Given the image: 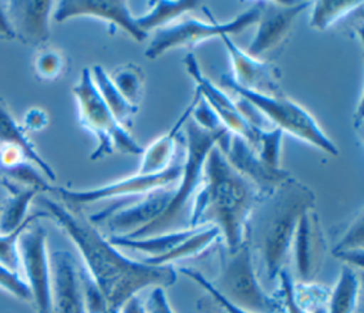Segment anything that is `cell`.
I'll return each mask as SVG.
<instances>
[{"instance_id":"cell-1","label":"cell","mask_w":364,"mask_h":313,"mask_svg":"<svg viewBox=\"0 0 364 313\" xmlns=\"http://www.w3.org/2000/svg\"><path fill=\"white\" fill-rule=\"evenodd\" d=\"M37 203L75 245L84 263L81 269L101 295L105 313H119L128 300L148 287L165 289L176 282L172 266H152L125 256L80 212L46 196H38Z\"/></svg>"},{"instance_id":"cell-2","label":"cell","mask_w":364,"mask_h":313,"mask_svg":"<svg viewBox=\"0 0 364 313\" xmlns=\"http://www.w3.org/2000/svg\"><path fill=\"white\" fill-rule=\"evenodd\" d=\"M262 198L260 191L215 145L205 161L203 181L193 199L188 228H218L225 248L233 252L246 242L249 219Z\"/></svg>"},{"instance_id":"cell-3","label":"cell","mask_w":364,"mask_h":313,"mask_svg":"<svg viewBox=\"0 0 364 313\" xmlns=\"http://www.w3.org/2000/svg\"><path fill=\"white\" fill-rule=\"evenodd\" d=\"M314 206L311 189L291 176L263 196L252 212L246 240L264 266L267 280L286 269L301 213Z\"/></svg>"},{"instance_id":"cell-4","label":"cell","mask_w":364,"mask_h":313,"mask_svg":"<svg viewBox=\"0 0 364 313\" xmlns=\"http://www.w3.org/2000/svg\"><path fill=\"white\" fill-rule=\"evenodd\" d=\"M183 129L186 149L183 155L182 175L172 191V198L166 209L154 222L139 230L127 235V238L135 239L188 228L191 208L203 181V166L206 156L209 151L218 145L220 138L229 131L226 128L220 131H208L200 128L191 118V115L185 121Z\"/></svg>"},{"instance_id":"cell-5","label":"cell","mask_w":364,"mask_h":313,"mask_svg":"<svg viewBox=\"0 0 364 313\" xmlns=\"http://www.w3.org/2000/svg\"><path fill=\"white\" fill-rule=\"evenodd\" d=\"M255 253L247 240L233 252L220 253V269L212 287L232 304L252 313H283L279 292L263 289L255 265Z\"/></svg>"},{"instance_id":"cell-6","label":"cell","mask_w":364,"mask_h":313,"mask_svg":"<svg viewBox=\"0 0 364 313\" xmlns=\"http://www.w3.org/2000/svg\"><path fill=\"white\" fill-rule=\"evenodd\" d=\"M220 83L225 88L249 101L270 127L289 132L303 142H307L327 154L338 155L336 144L326 135L314 117L291 98L284 94L269 95L240 88L228 74L220 77Z\"/></svg>"},{"instance_id":"cell-7","label":"cell","mask_w":364,"mask_h":313,"mask_svg":"<svg viewBox=\"0 0 364 313\" xmlns=\"http://www.w3.org/2000/svg\"><path fill=\"white\" fill-rule=\"evenodd\" d=\"M74 97L78 105L80 122L95 137L97 147L90 155V159L98 161L114 151L122 154L141 155L144 148L129 135L112 115L109 108L102 101L90 68L81 71L78 83L73 87Z\"/></svg>"},{"instance_id":"cell-8","label":"cell","mask_w":364,"mask_h":313,"mask_svg":"<svg viewBox=\"0 0 364 313\" xmlns=\"http://www.w3.org/2000/svg\"><path fill=\"white\" fill-rule=\"evenodd\" d=\"M183 168V156L178 155V158L162 172L156 174H134L131 176L114 181L111 184L91 188V189H82V191H74L68 188H53L51 192L57 193L63 205L67 206L73 212H78L80 206L95 203L105 199H114V198H141L145 196L154 191L175 186L182 175Z\"/></svg>"},{"instance_id":"cell-9","label":"cell","mask_w":364,"mask_h":313,"mask_svg":"<svg viewBox=\"0 0 364 313\" xmlns=\"http://www.w3.org/2000/svg\"><path fill=\"white\" fill-rule=\"evenodd\" d=\"M260 14V1H255L246 11L236 16L233 20L226 23L202 21L198 18H186L182 21L172 23L166 27L156 30L155 37L148 46L145 55L151 60L158 58L168 50L179 46H196L202 41L230 36L243 31L249 26L257 23Z\"/></svg>"},{"instance_id":"cell-10","label":"cell","mask_w":364,"mask_h":313,"mask_svg":"<svg viewBox=\"0 0 364 313\" xmlns=\"http://www.w3.org/2000/svg\"><path fill=\"white\" fill-rule=\"evenodd\" d=\"M17 252L37 313H53L47 232L37 221L30 223L18 236Z\"/></svg>"},{"instance_id":"cell-11","label":"cell","mask_w":364,"mask_h":313,"mask_svg":"<svg viewBox=\"0 0 364 313\" xmlns=\"http://www.w3.org/2000/svg\"><path fill=\"white\" fill-rule=\"evenodd\" d=\"M175 186L154 191L132 202L117 203L90 216L92 225L107 223L111 235L127 236L154 222L166 209Z\"/></svg>"},{"instance_id":"cell-12","label":"cell","mask_w":364,"mask_h":313,"mask_svg":"<svg viewBox=\"0 0 364 313\" xmlns=\"http://www.w3.org/2000/svg\"><path fill=\"white\" fill-rule=\"evenodd\" d=\"M311 3L313 1H260L256 34L245 51L260 58L264 53L279 47L291 30L294 20L300 13L311 7Z\"/></svg>"},{"instance_id":"cell-13","label":"cell","mask_w":364,"mask_h":313,"mask_svg":"<svg viewBox=\"0 0 364 313\" xmlns=\"http://www.w3.org/2000/svg\"><path fill=\"white\" fill-rule=\"evenodd\" d=\"M218 148L222 151L228 162L239 174L247 178L263 196L273 192L280 184L290 178L287 171H274L264 165L253 148L239 135L226 132L218 142Z\"/></svg>"},{"instance_id":"cell-14","label":"cell","mask_w":364,"mask_h":313,"mask_svg":"<svg viewBox=\"0 0 364 313\" xmlns=\"http://www.w3.org/2000/svg\"><path fill=\"white\" fill-rule=\"evenodd\" d=\"M185 68L196 84L195 90L213 110L222 125L230 134L242 137L249 145H252L257 128H253L246 121V118L243 117L237 107V102L233 101L225 91L218 88L208 77L203 75L199 63L196 61V57L192 53L185 55Z\"/></svg>"},{"instance_id":"cell-15","label":"cell","mask_w":364,"mask_h":313,"mask_svg":"<svg viewBox=\"0 0 364 313\" xmlns=\"http://www.w3.org/2000/svg\"><path fill=\"white\" fill-rule=\"evenodd\" d=\"M326 238L314 206L306 209L297 223L291 253L299 282H313L326 256Z\"/></svg>"},{"instance_id":"cell-16","label":"cell","mask_w":364,"mask_h":313,"mask_svg":"<svg viewBox=\"0 0 364 313\" xmlns=\"http://www.w3.org/2000/svg\"><path fill=\"white\" fill-rule=\"evenodd\" d=\"M75 17H94L127 31L135 41H144L148 34L142 33L135 17L131 14L127 1L119 0H61L53 13L57 23Z\"/></svg>"},{"instance_id":"cell-17","label":"cell","mask_w":364,"mask_h":313,"mask_svg":"<svg viewBox=\"0 0 364 313\" xmlns=\"http://www.w3.org/2000/svg\"><path fill=\"white\" fill-rule=\"evenodd\" d=\"M53 313H88L80 267L67 250L50 255Z\"/></svg>"},{"instance_id":"cell-18","label":"cell","mask_w":364,"mask_h":313,"mask_svg":"<svg viewBox=\"0 0 364 313\" xmlns=\"http://www.w3.org/2000/svg\"><path fill=\"white\" fill-rule=\"evenodd\" d=\"M220 40L230 57L233 70L230 78L237 87L269 95L279 94V70L273 64L247 54L230 36H222Z\"/></svg>"},{"instance_id":"cell-19","label":"cell","mask_w":364,"mask_h":313,"mask_svg":"<svg viewBox=\"0 0 364 313\" xmlns=\"http://www.w3.org/2000/svg\"><path fill=\"white\" fill-rule=\"evenodd\" d=\"M51 9L53 1H7V14L16 38L31 46L46 43L50 37Z\"/></svg>"},{"instance_id":"cell-20","label":"cell","mask_w":364,"mask_h":313,"mask_svg":"<svg viewBox=\"0 0 364 313\" xmlns=\"http://www.w3.org/2000/svg\"><path fill=\"white\" fill-rule=\"evenodd\" d=\"M193 104H195V98L188 105V108L183 111V114L176 120V122L172 125V128L168 132H165L164 135L158 137L154 142H151L142 151L141 166L138 169L139 174L162 172L168 166H171V164L178 158L176 147H175L176 138L181 135L182 129H183V124L192 112Z\"/></svg>"},{"instance_id":"cell-21","label":"cell","mask_w":364,"mask_h":313,"mask_svg":"<svg viewBox=\"0 0 364 313\" xmlns=\"http://www.w3.org/2000/svg\"><path fill=\"white\" fill-rule=\"evenodd\" d=\"M0 184L7 192L0 208V233H10L26 221L28 206L40 191L7 178H0Z\"/></svg>"},{"instance_id":"cell-22","label":"cell","mask_w":364,"mask_h":313,"mask_svg":"<svg viewBox=\"0 0 364 313\" xmlns=\"http://www.w3.org/2000/svg\"><path fill=\"white\" fill-rule=\"evenodd\" d=\"M192 230L193 228H186V229L164 232L159 235H151V236L135 238V239H131L127 236L109 235L108 240L118 249L138 250L148 255L146 259H156L173 250L182 240H185L191 235Z\"/></svg>"},{"instance_id":"cell-23","label":"cell","mask_w":364,"mask_h":313,"mask_svg":"<svg viewBox=\"0 0 364 313\" xmlns=\"http://www.w3.org/2000/svg\"><path fill=\"white\" fill-rule=\"evenodd\" d=\"M0 144L14 145L20 148L27 156V159L33 165H36L41 171V174H44L48 179L55 181V174L53 168L37 152L33 142L27 138L24 128L16 122V120L11 117V114L9 112L1 98H0Z\"/></svg>"},{"instance_id":"cell-24","label":"cell","mask_w":364,"mask_h":313,"mask_svg":"<svg viewBox=\"0 0 364 313\" xmlns=\"http://www.w3.org/2000/svg\"><path fill=\"white\" fill-rule=\"evenodd\" d=\"M220 239H222L220 230L215 226L193 228L191 235L185 240H182L173 250L156 259H144V262L152 266H166V265L171 266L172 263H176L179 260L196 258L208 252L210 246H213L215 242Z\"/></svg>"},{"instance_id":"cell-25","label":"cell","mask_w":364,"mask_h":313,"mask_svg":"<svg viewBox=\"0 0 364 313\" xmlns=\"http://www.w3.org/2000/svg\"><path fill=\"white\" fill-rule=\"evenodd\" d=\"M361 277L357 269L343 265L336 285L330 289L327 313H355L360 302Z\"/></svg>"},{"instance_id":"cell-26","label":"cell","mask_w":364,"mask_h":313,"mask_svg":"<svg viewBox=\"0 0 364 313\" xmlns=\"http://www.w3.org/2000/svg\"><path fill=\"white\" fill-rule=\"evenodd\" d=\"M364 213L360 211L357 216L344 228L340 238L336 240V245L331 249V253L338 258L344 265L354 269H363L364 259Z\"/></svg>"},{"instance_id":"cell-27","label":"cell","mask_w":364,"mask_h":313,"mask_svg":"<svg viewBox=\"0 0 364 313\" xmlns=\"http://www.w3.org/2000/svg\"><path fill=\"white\" fill-rule=\"evenodd\" d=\"M152 9L141 17H135L138 28L148 34L152 30H159L175 23L176 18L185 13L195 10L200 6V1L196 0H176V1H151Z\"/></svg>"},{"instance_id":"cell-28","label":"cell","mask_w":364,"mask_h":313,"mask_svg":"<svg viewBox=\"0 0 364 313\" xmlns=\"http://www.w3.org/2000/svg\"><path fill=\"white\" fill-rule=\"evenodd\" d=\"M91 77L92 81L102 98V101L105 102V105L109 108V111L112 112V115L115 117V120L124 127L127 128L131 121L132 117L136 114L138 107L131 105L121 94L119 91L115 88V85L112 84V80L109 77V74L101 67V65H94L91 70Z\"/></svg>"},{"instance_id":"cell-29","label":"cell","mask_w":364,"mask_h":313,"mask_svg":"<svg viewBox=\"0 0 364 313\" xmlns=\"http://www.w3.org/2000/svg\"><path fill=\"white\" fill-rule=\"evenodd\" d=\"M361 0H320L311 3L310 26L316 30H327L340 18L348 16L355 9H361Z\"/></svg>"},{"instance_id":"cell-30","label":"cell","mask_w":364,"mask_h":313,"mask_svg":"<svg viewBox=\"0 0 364 313\" xmlns=\"http://www.w3.org/2000/svg\"><path fill=\"white\" fill-rule=\"evenodd\" d=\"M181 273L185 275L188 279L193 280L196 285H199L208 295V300H205L202 297V300L199 302V309L202 312L206 310V313H252L247 310H243L235 304H232L230 302H228L223 296H220L210 285L209 279L206 276H203L200 272L192 269V267H182Z\"/></svg>"},{"instance_id":"cell-31","label":"cell","mask_w":364,"mask_h":313,"mask_svg":"<svg viewBox=\"0 0 364 313\" xmlns=\"http://www.w3.org/2000/svg\"><path fill=\"white\" fill-rule=\"evenodd\" d=\"M283 131L279 128H267V129H256L253 144L250 145L257 156L267 165L269 168L279 171L283 169L280 165L282 155V138Z\"/></svg>"},{"instance_id":"cell-32","label":"cell","mask_w":364,"mask_h":313,"mask_svg":"<svg viewBox=\"0 0 364 313\" xmlns=\"http://www.w3.org/2000/svg\"><path fill=\"white\" fill-rule=\"evenodd\" d=\"M109 77L119 94L131 105L138 107L144 88V73L141 67L135 64H125L109 74Z\"/></svg>"},{"instance_id":"cell-33","label":"cell","mask_w":364,"mask_h":313,"mask_svg":"<svg viewBox=\"0 0 364 313\" xmlns=\"http://www.w3.org/2000/svg\"><path fill=\"white\" fill-rule=\"evenodd\" d=\"M40 218H48L47 212L44 211H37L34 213H30L26 221L13 232L10 233H0V263L9 267L10 270L18 272L20 267V259H18V252H17V240L21 232L33 222L38 221Z\"/></svg>"},{"instance_id":"cell-34","label":"cell","mask_w":364,"mask_h":313,"mask_svg":"<svg viewBox=\"0 0 364 313\" xmlns=\"http://www.w3.org/2000/svg\"><path fill=\"white\" fill-rule=\"evenodd\" d=\"M36 73L43 80L58 77L64 68V58L55 50H41L34 61Z\"/></svg>"},{"instance_id":"cell-35","label":"cell","mask_w":364,"mask_h":313,"mask_svg":"<svg viewBox=\"0 0 364 313\" xmlns=\"http://www.w3.org/2000/svg\"><path fill=\"white\" fill-rule=\"evenodd\" d=\"M0 289L21 300H31L30 289L18 272L10 270L0 263Z\"/></svg>"},{"instance_id":"cell-36","label":"cell","mask_w":364,"mask_h":313,"mask_svg":"<svg viewBox=\"0 0 364 313\" xmlns=\"http://www.w3.org/2000/svg\"><path fill=\"white\" fill-rule=\"evenodd\" d=\"M279 295L283 303V313H304L301 307L296 303L293 296V277L287 272V269L279 273Z\"/></svg>"},{"instance_id":"cell-37","label":"cell","mask_w":364,"mask_h":313,"mask_svg":"<svg viewBox=\"0 0 364 313\" xmlns=\"http://www.w3.org/2000/svg\"><path fill=\"white\" fill-rule=\"evenodd\" d=\"M144 306L146 313H176L162 287H154Z\"/></svg>"},{"instance_id":"cell-38","label":"cell","mask_w":364,"mask_h":313,"mask_svg":"<svg viewBox=\"0 0 364 313\" xmlns=\"http://www.w3.org/2000/svg\"><path fill=\"white\" fill-rule=\"evenodd\" d=\"M47 124H48L47 114L40 108H31L26 112L21 127L24 128V131H38V129H43Z\"/></svg>"},{"instance_id":"cell-39","label":"cell","mask_w":364,"mask_h":313,"mask_svg":"<svg viewBox=\"0 0 364 313\" xmlns=\"http://www.w3.org/2000/svg\"><path fill=\"white\" fill-rule=\"evenodd\" d=\"M0 37L6 40H14L16 34L10 24L7 14V1H0Z\"/></svg>"},{"instance_id":"cell-40","label":"cell","mask_w":364,"mask_h":313,"mask_svg":"<svg viewBox=\"0 0 364 313\" xmlns=\"http://www.w3.org/2000/svg\"><path fill=\"white\" fill-rule=\"evenodd\" d=\"M119 313H146L144 303L139 300V297H132L131 300H128L124 307L121 309Z\"/></svg>"}]
</instances>
